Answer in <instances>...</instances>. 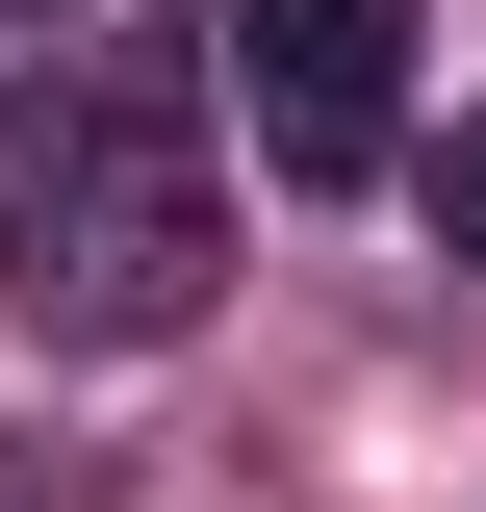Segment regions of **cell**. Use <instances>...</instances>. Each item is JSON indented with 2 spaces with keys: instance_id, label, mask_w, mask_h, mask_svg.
Returning <instances> with one entry per match:
<instances>
[{
  "instance_id": "3",
  "label": "cell",
  "mask_w": 486,
  "mask_h": 512,
  "mask_svg": "<svg viewBox=\"0 0 486 512\" xmlns=\"http://www.w3.org/2000/svg\"><path fill=\"white\" fill-rule=\"evenodd\" d=\"M435 256H486V103L435 128Z\"/></svg>"
},
{
  "instance_id": "1",
  "label": "cell",
  "mask_w": 486,
  "mask_h": 512,
  "mask_svg": "<svg viewBox=\"0 0 486 512\" xmlns=\"http://www.w3.org/2000/svg\"><path fill=\"white\" fill-rule=\"evenodd\" d=\"M231 282V180H205V77L154 52H0V308L77 359H154Z\"/></svg>"
},
{
  "instance_id": "2",
  "label": "cell",
  "mask_w": 486,
  "mask_h": 512,
  "mask_svg": "<svg viewBox=\"0 0 486 512\" xmlns=\"http://www.w3.org/2000/svg\"><path fill=\"white\" fill-rule=\"evenodd\" d=\"M205 103H231L282 180H384V154H410V0H231V26H205Z\"/></svg>"
}]
</instances>
